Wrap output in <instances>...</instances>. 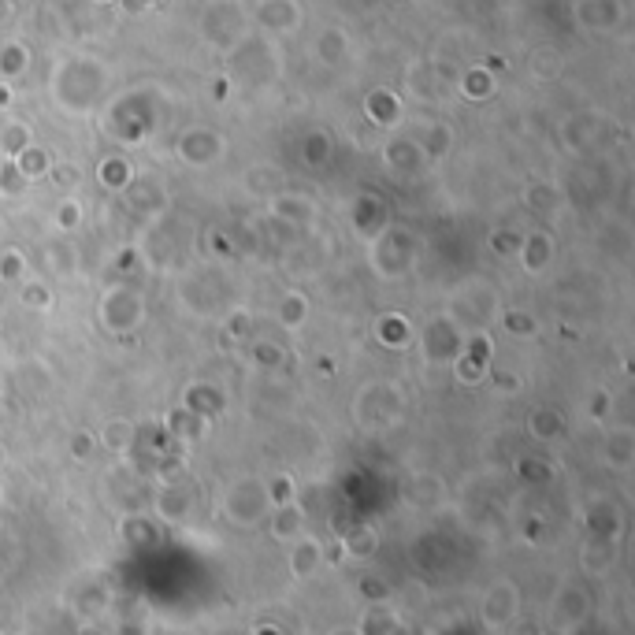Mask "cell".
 <instances>
[{"label": "cell", "instance_id": "1", "mask_svg": "<svg viewBox=\"0 0 635 635\" xmlns=\"http://www.w3.org/2000/svg\"><path fill=\"white\" fill-rule=\"evenodd\" d=\"M260 19H264L268 26H286V30H290V26L298 23L294 0H268V4H264V12H260Z\"/></svg>", "mask_w": 635, "mask_h": 635}, {"label": "cell", "instance_id": "2", "mask_svg": "<svg viewBox=\"0 0 635 635\" xmlns=\"http://www.w3.org/2000/svg\"><path fill=\"white\" fill-rule=\"evenodd\" d=\"M0 64H4V75H15V71H23V49L12 45V49H4L0 56Z\"/></svg>", "mask_w": 635, "mask_h": 635}, {"label": "cell", "instance_id": "3", "mask_svg": "<svg viewBox=\"0 0 635 635\" xmlns=\"http://www.w3.org/2000/svg\"><path fill=\"white\" fill-rule=\"evenodd\" d=\"M8 4H19V0H8Z\"/></svg>", "mask_w": 635, "mask_h": 635}]
</instances>
